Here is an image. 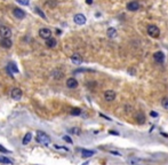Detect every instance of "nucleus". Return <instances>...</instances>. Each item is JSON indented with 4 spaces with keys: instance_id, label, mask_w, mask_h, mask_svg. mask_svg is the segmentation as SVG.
Returning a JSON list of instances; mask_svg holds the SVG:
<instances>
[{
    "instance_id": "obj_8",
    "label": "nucleus",
    "mask_w": 168,
    "mask_h": 165,
    "mask_svg": "<svg viewBox=\"0 0 168 165\" xmlns=\"http://www.w3.org/2000/svg\"><path fill=\"white\" fill-rule=\"evenodd\" d=\"M127 9H128L129 12H136V11H138V9H140V4H138V1L133 0V1L128 2V4H127Z\"/></svg>"
},
{
    "instance_id": "obj_30",
    "label": "nucleus",
    "mask_w": 168,
    "mask_h": 165,
    "mask_svg": "<svg viewBox=\"0 0 168 165\" xmlns=\"http://www.w3.org/2000/svg\"><path fill=\"white\" fill-rule=\"evenodd\" d=\"M152 117H158V114L157 112H155V111H151V114H150Z\"/></svg>"
},
{
    "instance_id": "obj_31",
    "label": "nucleus",
    "mask_w": 168,
    "mask_h": 165,
    "mask_svg": "<svg viewBox=\"0 0 168 165\" xmlns=\"http://www.w3.org/2000/svg\"><path fill=\"white\" fill-rule=\"evenodd\" d=\"M110 152H111V154H112V155H117V156H121V155H120V154H119V152H117V151H113V150H111V151H110Z\"/></svg>"
},
{
    "instance_id": "obj_27",
    "label": "nucleus",
    "mask_w": 168,
    "mask_h": 165,
    "mask_svg": "<svg viewBox=\"0 0 168 165\" xmlns=\"http://www.w3.org/2000/svg\"><path fill=\"white\" fill-rule=\"evenodd\" d=\"M0 151H1V152H5V154H11V152H12L11 150H8V149L4 148V147H2L1 145H0Z\"/></svg>"
},
{
    "instance_id": "obj_3",
    "label": "nucleus",
    "mask_w": 168,
    "mask_h": 165,
    "mask_svg": "<svg viewBox=\"0 0 168 165\" xmlns=\"http://www.w3.org/2000/svg\"><path fill=\"white\" fill-rule=\"evenodd\" d=\"M22 95H23V92H22V90L18 88V87H14L13 90H12V92H11L12 99H13V100H16V101L21 100V99H22Z\"/></svg>"
},
{
    "instance_id": "obj_13",
    "label": "nucleus",
    "mask_w": 168,
    "mask_h": 165,
    "mask_svg": "<svg viewBox=\"0 0 168 165\" xmlns=\"http://www.w3.org/2000/svg\"><path fill=\"white\" fill-rule=\"evenodd\" d=\"M66 86H67L69 88H71V90L77 88L78 87V80L76 79V78H69V79L66 80Z\"/></svg>"
},
{
    "instance_id": "obj_9",
    "label": "nucleus",
    "mask_w": 168,
    "mask_h": 165,
    "mask_svg": "<svg viewBox=\"0 0 168 165\" xmlns=\"http://www.w3.org/2000/svg\"><path fill=\"white\" fill-rule=\"evenodd\" d=\"M0 46H1L2 48L9 49V48L13 46V41L11 40V38H1V40H0Z\"/></svg>"
},
{
    "instance_id": "obj_15",
    "label": "nucleus",
    "mask_w": 168,
    "mask_h": 165,
    "mask_svg": "<svg viewBox=\"0 0 168 165\" xmlns=\"http://www.w3.org/2000/svg\"><path fill=\"white\" fill-rule=\"evenodd\" d=\"M117 30L115 28H109L108 30H106V36L110 38V39H112V38H116L117 37Z\"/></svg>"
},
{
    "instance_id": "obj_22",
    "label": "nucleus",
    "mask_w": 168,
    "mask_h": 165,
    "mask_svg": "<svg viewBox=\"0 0 168 165\" xmlns=\"http://www.w3.org/2000/svg\"><path fill=\"white\" fill-rule=\"evenodd\" d=\"M70 114H71L72 116H79V115L81 114V109H80V108H73V109L70 111Z\"/></svg>"
},
{
    "instance_id": "obj_20",
    "label": "nucleus",
    "mask_w": 168,
    "mask_h": 165,
    "mask_svg": "<svg viewBox=\"0 0 168 165\" xmlns=\"http://www.w3.org/2000/svg\"><path fill=\"white\" fill-rule=\"evenodd\" d=\"M81 155H82V157L88 158V157H91V156L94 155V151L87 150V149H82V150H81Z\"/></svg>"
},
{
    "instance_id": "obj_26",
    "label": "nucleus",
    "mask_w": 168,
    "mask_h": 165,
    "mask_svg": "<svg viewBox=\"0 0 168 165\" xmlns=\"http://www.w3.org/2000/svg\"><path fill=\"white\" fill-rule=\"evenodd\" d=\"M63 140H64V141H66L67 143H73L72 139H71V138L69 137V135H64V137H63Z\"/></svg>"
},
{
    "instance_id": "obj_1",
    "label": "nucleus",
    "mask_w": 168,
    "mask_h": 165,
    "mask_svg": "<svg viewBox=\"0 0 168 165\" xmlns=\"http://www.w3.org/2000/svg\"><path fill=\"white\" fill-rule=\"evenodd\" d=\"M37 141L42 146H49L52 142L51 137L42 131H37Z\"/></svg>"
},
{
    "instance_id": "obj_2",
    "label": "nucleus",
    "mask_w": 168,
    "mask_h": 165,
    "mask_svg": "<svg viewBox=\"0 0 168 165\" xmlns=\"http://www.w3.org/2000/svg\"><path fill=\"white\" fill-rule=\"evenodd\" d=\"M146 31H148L149 36H150V37H152V38H158V37L160 36V29L157 27V25H155V24H150V25H148Z\"/></svg>"
},
{
    "instance_id": "obj_10",
    "label": "nucleus",
    "mask_w": 168,
    "mask_h": 165,
    "mask_svg": "<svg viewBox=\"0 0 168 165\" xmlns=\"http://www.w3.org/2000/svg\"><path fill=\"white\" fill-rule=\"evenodd\" d=\"M153 59L157 63H164L165 61V54L161 52V51H158L153 54Z\"/></svg>"
},
{
    "instance_id": "obj_25",
    "label": "nucleus",
    "mask_w": 168,
    "mask_h": 165,
    "mask_svg": "<svg viewBox=\"0 0 168 165\" xmlns=\"http://www.w3.org/2000/svg\"><path fill=\"white\" fill-rule=\"evenodd\" d=\"M17 2L21 4V5H23V6H27L30 4V0H17Z\"/></svg>"
},
{
    "instance_id": "obj_4",
    "label": "nucleus",
    "mask_w": 168,
    "mask_h": 165,
    "mask_svg": "<svg viewBox=\"0 0 168 165\" xmlns=\"http://www.w3.org/2000/svg\"><path fill=\"white\" fill-rule=\"evenodd\" d=\"M39 37L42 38V39H45V40H47V39L52 38V31L49 29L42 28V29L39 30Z\"/></svg>"
},
{
    "instance_id": "obj_5",
    "label": "nucleus",
    "mask_w": 168,
    "mask_h": 165,
    "mask_svg": "<svg viewBox=\"0 0 168 165\" xmlns=\"http://www.w3.org/2000/svg\"><path fill=\"white\" fill-rule=\"evenodd\" d=\"M0 37L1 38H11L12 37V30L8 27H0Z\"/></svg>"
},
{
    "instance_id": "obj_17",
    "label": "nucleus",
    "mask_w": 168,
    "mask_h": 165,
    "mask_svg": "<svg viewBox=\"0 0 168 165\" xmlns=\"http://www.w3.org/2000/svg\"><path fill=\"white\" fill-rule=\"evenodd\" d=\"M7 69H8V71L11 72V75H13V73H18V69H17V67H16L14 63H9L8 67H7Z\"/></svg>"
},
{
    "instance_id": "obj_7",
    "label": "nucleus",
    "mask_w": 168,
    "mask_h": 165,
    "mask_svg": "<svg viewBox=\"0 0 168 165\" xmlns=\"http://www.w3.org/2000/svg\"><path fill=\"white\" fill-rule=\"evenodd\" d=\"M116 99V92L112 90H108L104 92V100L108 102H112Z\"/></svg>"
},
{
    "instance_id": "obj_28",
    "label": "nucleus",
    "mask_w": 168,
    "mask_h": 165,
    "mask_svg": "<svg viewBox=\"0 0 168 165\" xmlns=\"http://www.w3.org/2000/svg\"><path fill=\"white\" fill-rule=\"evenodd\" d=\"M70 132H72V133H75V134H79V133H80V130L77 128V127H73V128L70 130Z\"/></svg>"
},
{
    "instance_id": "obj_14",
    "label": "nucleus",
    "mask_w": 168,
    "mask_h": 165,
    "mask_svg": "<svg viewBox=\"0 0 168 165\" xmlns=\"http://www.w3.org/2000/svg\"><path fill=\"white\" fill-rule=\"evenodd\" d=\"M134 118L136 119V122H137V123L141 124V125L145 123V115L143 114L142 111H138V112L135 115V117H134Z\"/></svg>"
},
{
    "instance_id": "obj_29",
    "label": "nucleus",
    "mask_w": 168,
    "mask_h": 165,
    "mask_svg": "<svg viewBox=\"0 0 168 165\" xmlns=\"http://www.w3.org/2000/svg\"><path fill=\"white\" fill-rule=\"evenodd\" d=\"M54 147H55V148H56V149H64V150H69V149H67V148H65V147H61V146H57V145H55V146H54Z\"/></svg>"
},
{
    "instance_id": "obj_6",
    "label": "nucleus",
    "mask_w": 168,
    "mask_h": 165,
    "mask_svg": "<svg viewBox=\"0 0 168 165\" xmlns=\"http://www.w3.org/2000/svg\"><path fill=\"white\" fill-rule=\"evenodd\" d=\"M73 21H75V23L78 24V25H84V24L86 23L87 18H86V16H85L84 14H76L75 17H73Z\"/></svg>"
},
{
    "instance_id": "obj_19",
    "label": "nucleus",
    "mask_w": 168,
    "mask_h": 165,
    "mask_svg": "<svg viewBox=\"0 0 168 165\" xmlns=\"http://www.w3.org/2000/svg\"><path fill=\"white\" fill-rule=\"evenodd\" d=\"M31 140H32V133L27 132L25 135H24V138H23V140H22V143H23V145H27Z\"/></svg>"
},
{
    "instance_id": "obj_18",
    "label": "nucleus",
    "mask_w": 168,
    "mask_h": 165,
    "mask_svg": "<svg viewBox=\"0 0 168 165\" xmlns=\"http://www.w3.org/2000/svg\"><path fill=\"white\" fill-rule=\"evenodd\" d=\"M52 76L54 78H56V79H60V78H62L63 77V72L61 71V70H58V69H56V70H54L52 72Z\"/></svg>"
},
{
    "instance_id": "obj_32",
    "label": "nucleus",
    "mask_w": 168,
    "mask_h": 165,
    "mask_svg": "<svg viewBox=\"0 0 168 165\" xmlns=\"http://www.w3.org/2000/svg\"><path fill=\"white\" fill-rule=\"evenodd\" d=\"M86 4H87V5H91V4H93V0H86Z\"/></svg>"
},
{
    "instance_id": "obj_24",
    "label": "nucleus",
    "mask_w": 168,
    "mask_h": 165,
    "mask_svg": "<svg viewBox=\"0 0 168 165\" xmlns=\"http://www.w3.org/2000/svg\"><path fill=\"white\" fill-rule=\"evenodd\" d=\"M34 11H36V13H38L42 18H45V20H46V15H45L44 12H41V11H40V8H39V7H36V8H34Z\"/></svg>"
},
{
    "instance_id": "obj_12",
    "label": "nucleus",
    "mask_w": 168,
    "mask_h": 165,
    "mask_svg": "<svg viewBox=\"0 0 168 165\" xmlns=\"http://www.w3.org/2000/svg\"><path fill=\"white\" fill-rule=\"evenodd\" d=\"M71 62H72L73 64H76V66H80V64L82 63V57L76 53V54H73L71 56Z\"/></svg>"
},
{
    "instance_id": "obj_23",
    "label": "nucleus",
    "mask_w": 168,
    "mask_h": 165,
    "mask_svg": "<svg viewBox=\"0 0 168 165\" xmlns=\"http://www.w3.org/2000/svg\"><path fill=\"white\" fill-rule=\"evenodd\" d=\"M161 106H162V108H165V109L168 110V97H164V99H162Z\"/></svg>"
},
{
    "instance_id": "obj_11",
    "label": "nucleus",
    "mask_w": 168,
    "mask_h": 165,
    "mask_svg": "<svg viewBox=\"0 0 168 165\" xmlns=\"http://www.w3.org/2000/svg\"><path fill=\"white\" fill-rule=\"evenodd\" d=\"M13 14H14V16H15L16 18H18V20H22V18L25 17V12H24L23 9H21V8H15L13 11Z\"/></svg>"
},
{
    "instance_id": "obj_16",
    "label": "nucleus",
    "mask_w": 168,
    "mask_h": 165,
    "mask_svg": "<svg viewBox=\"0 0 168 165\" xmlns=\"http://www.w3.org/2000/svg\"><path fill=\"white\" fill-rule=\"evenodd\" d=\"M56 45H57V41H56L55 38H53V37L46 40V46H47V47H49V48H54Z\"/></svg>"
},
{
    "instance_id": "obj_21",
    "label": "nucleus",
    "mask_w": 168,
    "mask_h": 165,
    "mask_svg": "<svg viewBox=\"0 0 168 165\" xmlns=\"http://www.w3.org/2000/svg\"><path fill=\"white\" fill-rule=\"evenodd\" d=\"M0 163H2V164H13V162L6 156H0Z\"/></svg>"
}]
</instances>
